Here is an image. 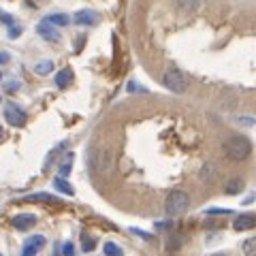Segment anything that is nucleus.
I'll return each mask as SVG.
<instances>
[{
    "label": "nucleus",
    "mask_w": 256,
    "mask_h": 256,
    "mask_svg": "<svg viewBox=\"0 0 256 256\" xmlns=\"http://www.w3.org/2000/svg\"><path fill=\"white\" fill-rule=\"evenodd\" d=\"M222 152L228 160L242 162V160H246L252 154V141L248 137H244V134H235V137H228L226 141H224Z\"/></svg>",
    "instance_id": "f257e3e1"
},
{
    "label": "nucleus",
    "mask_w": 256,
    "mask_h": 256,
    "mask_svg": "<svg viewBox=\"0 0 256 256\" xmlns=\"http://www.w3.org/2000/svg\"><path fill=\"white\" fill-rule=\"evenodd\" d=\"M188 205H190V198L186 192L173 190V192H169V196H166V201H164V212L169 216H182V214H186Z\"/></svg>",
    "instance_id": "f03ea898"
},
{
    "label": "nucleus",
    "mask_w": 256,
    "mask_h": 256,
    "mask_svg": "<svg viewBox=\"0 0 256 256\" xmlns=\"http://www.w3.org/2000/svg\"><path fill=\"white\" fill-rule=\"evenodd\" d=\"M162 84L166 90H171L175 94H184L186 92V88H188V82H186V77H184L178 68H169L166 73L162 75Z\"/></svg>",
    "instance_id": "7ed1b4c3"
},
{
    "label": "nucleus",
    "mask_w": 256,
    "mask_h": 256,
    "mask_svg": "<svg viewBox=\"0 0 256 256\" xmlns=\"http://www.w3.org/2000/svg\"><path fill=\"white\" fill-rule=\"evenodd\" d=\"M36 34L43 36L45 41H50V43L60 41V32L56 28V24H52L50 20H43L41 24H36Z\"/></svg>",
    "instance_id": "20e7f679"
},
{
    "label": "nucleus",
    "mask_w": 256,
    "mask_h": 256,
    "mask_svg": "<svg viewBox=\"0 0 256 256\" xmlns=\"http://www.w3.org/2000/svg\"><path fill=\"white\" fill-rule=\"evenodd\" d=\"M45 246V237L43 235H30L22 246V254L20 256H36V252Z\"/></svg>",
    "instance_id": "39448f33"
},
{
    "label": "nucleus",
    "mask_w": 256,
    "mask_h": 256,
    "mask_svg": "<svg viewBox=\"0 0 256 256\" xmlns=\"http://www.w3.org/2000/svg\"><path fill=\"white\" fill-rule=\"evenodd\" d=\"M4 120L9 122L11 126H24L26 124V114L18 107V105H6L4 107Z\"/></svg>",
    "instance_id": "423d86ee"
},
{
    "label": "nucleus",
    "mask_w": 256,
    "mask_h": 256,
    "mask_svg": "<svg viewBox=\"0 0 256 256\" xmlns=\"http://www.w3.org/2000/svg\"><path fill=\"white\" fill-rule=\"evenodd\" d=\"M252 226H256V216H252V214H239V216H235L233 228L237 230V233H244V230H250Z\"/></svg>",
    "instance_id": "0eeeda50"
},
{
    "label": "nucleus",
    "mask_w": 256,
    "mask_h": 256,
    "mask_svg": "<svg viewBox=\"0 0 256 256\" xmlns=\"http://www.w3.org/2000/svg\"><path fill=\"white\" fill-rule=\"evenodd\" d=\"M11 222H13V226L18 230H28V228H32L36 224V216L34 214H20V216H15Z\"/></svg>",
    "instance_id": "6e6552de"
},
{
    "label": "nucleus",
    "mask_w": 256,
    "mask_h": 256,
    "mask_svg": "<svg viewBox=\"0 0 256 256\" xmlns=\"http://www.w3.org/2000/svg\"><path fill=\"white\" fill-rule=\"evenodd\" d=\"M26 203H47V205H60V198L54 194H47V192H36V194H28L24 196Z\"/></svg>",
    "instance_id": "1a4fd4ad"
},
{
    "label": "nucleus",
    "mask_w": 256,
    "mask_h": 256,
    "mask_svg": "<svg viewBox=\"0 0 256 256\" xmlns=\"http://www.w3.org/2000/svg\"><path fill=\"white\" fill-rule=\"evenodd\" d=\"M73 22H75V24H79V26H94V24L98 22V15H96L94 11L84 9V11H77V13H75Z\"/></svg>",
    "instance_id": "9d476101"
},
{
    "label": "nucleus",
    "mask_w": 256,
    "mask_h": 256,
    "mask_svg": "<svg viewBox=\"0 0 256 256\" xmlns=\"http://www.w3.org/2000/svg\"><path fill=\"white\" fill-rule=\"evenodd\" d=\"M70 82H73V70L70 68H62L60 73H56V86L64 90V88H68Z\"/></svg>",
    "instance_id": "9b49d317"
},
{
    "label": "nucleus",
    "mask_w": 256,
    "mask_h": 256,
    "mask_svg": "<svg viewBox=\"0 0 256 256\" xmlns=\"http://www.w3.org/2000/svg\"><path fill=\"white\" fill-rule=\"evenodd\" d=\"M54 188H58V190L62 192V194H68V196H73V194H75L73 186H70V184H68L66 180H64V178H60V175L54 180Z\"/></svg>",
    "instance_id": "f8f14e48"
},
{
    "label": "nucleus",
    "mask_w": 256,
    "mask_h": 256,
    "mask_svg": "<svg viewBox=\"0 0 256 256\" xmlns=\"http://www.w3.org/2000/svg\"><path fill=\"white\" fill-rule=\"evenodd\" d=\"M73 162H75V156L73 154H66V158H64V162L60 164V178H68L70 175V169H73Z\"/></svg>",
    "instance_id": "ddd939ff"
},
{
    "label": "nucleus",
    "mask_w": 256,
    "mask_h": 256,
    "mask_svg": "<svg viewBox=\"0 0 256 256\" xmlns=\"http://www.w3.org/2000/svg\"><path fill=\"white\" fill-rule=\"evenodd\" d=\"M242 252H244V256H256V237H248V239H244Z\"/></svg>",
    "instance_id": "4468645a"
},
{
    "label": "nucleus",
    "mask_w": 256,
    "mask_h": 256,
    "mask_svg": "<svg viewBox=\"0 0 256 256\" xmlns=\"http://www.w3.org/2000/svg\"><path fill=\"white\" fill-rule=\"evenodd\" d=\"M54 70V62L52 60H45V62H36L34 64V73L38 75H50Z\"/></svg>",
    "instance_id": "2eb2a0df"
},
{
    "label": "nucleus",
    "mask_w": 256,
    "mask_h": 256,
    "mask_svg": "<svg viewBox=\"0 0 256 256\" xmlns=\"http://www.w3.org/2000/svg\"><path fill=\"white\" fill-rule=\"evenodd\" d=\"M45 20H50L52 24H56V26H66V24H70V18L64 13H54V15H47Z\"/></svg>",
    "instance_id": "dca6fc26"
},
{
    "label": "nucleus",
    "mask_w": 256,
    "mask_h": 256,
    "mask_svg": "<svg viewBox=\"0 0 256 256\" xmlns=\"http://www.w3.org/2000/svg\"><path fill=\"white\" fill-rule=\"evenodd\" d=\"M102 252H105V256H124L122 248L116 246L114 242H107L105 246H102Z\"/></svg>",
    "instance_id": "f3484780"
},
{
    "label": "nucleus",
    "mask_w": 256,
    "mask_h": 256,
    "mask_svg": "<svg viewBox=\"0 0 256 256\" xmlns=\"http://www.w3.org/2000/svg\"><path fill=\"white\" fill-rule=\"evenodd\" d=\"M244 190V182L242 180H230L226 184V194H239Z\"/></svg>",
    "instance_id": "a211bd4d"
},
{
    "label": "nucleus",
    "mask_w": 256,
    "mask_h": 256,
    "mask_svg": "<svg viewBox=\"0 0 256 256\" xmlns=\"http://www.w3.org/2000/svg\"><path fill=\"white\" fill-rule=\"evenodd\" d=\"M178 4H180V9H184V11H194V9H198L201 0H178Z\"/></svg>",
    "instance_id": "6ab92c4d"
},
{
    "label": "nucleus",
    "mask_w": 256,
    "mask_h": 256,
    "mask_svg": "<svg viewBox=\"0 0 256 256\" xmlns=\"http://www.w3.org/2000/svg\"><path fill=\"white\" fill-rule=\"evenodd\" d=\"M82 248H84V252H92L96 248V239L90 237V235H84L82 237Z\"/></svg>",
    "instance_id": "aec40b11"
},
{
    "label": "nucleus",
    "mask_w": 256,
    "mask_h": 256,
    "mask_svg": "<svg viewBox=\"0 0 256 256\" xmlns=\"http://www.w3.org/2000/svg\"><path fill=\"white\" fill-rule=\"evenodd\" d=\"M62 256H75V246L70 242H66L62 246Z\"/></svg>",
    "instance_id": "412c9836"
},
{
    "label": "nucleus",
    "mask_w": 256,
    "mask_h": 256,
    "mask_svg": "<svg viewBox=\"0 0 256 256\" xmlns=\"http://www.w3.org/2000/svg\"><path fill=\"white\" fill-rule=\"evenodd\" d=\"M130 233L137 235V237H141V239H146V242H150V239H152V235L146 233V230H141V228H130Z\"/></svg>",
    "instance_id": "4be33fe9"
},
{
    "label": "nucleus",
    "mask_w": 256,
    "mask_h": 256,
    "mask_svg": "<svg viewBox=\"0 0 256 256\" xmlns=\"http://www.w3.org/2000/svg\"><path fill=\"white\" fill-rule=\"evenodd\" d=\"M22 34V26H13L11 24V28H9V36L11 38H15V36H20Z\"/></svg>",
    "instance_id": "5701e85b"
},
{
    "label": "nucleus",
    "mask_w": 256,
    "mask_h": 256,
    "mask_svg": "<svg viewBox=\"0 0 256 256\" xmlns=\"http://www.w3.org/2000/svg\"><path fill=\"white\" fill-rule=\"evenodd\" d=\"M128 92H146V88H141L139 84L130 82V84H128Z\"/></svg>",
    "instance_id": "b1692460"
},
{
    "label": "nucleus",
    "mask_w": 256,
    "mask_h": 256,
    "mask_svg": "<svg viewBox=\"0 0 256 256\" xmlns=\"http://www.w3.org/2000/svg\"><path fill=\"white\" fill-rule=\"evenodd\" d=\"M230 210H207V216H226Z\"/></svg>",
    "instance_id": "393cba45"
},
{
    "label": "nucleus",
    "mask_w": 256,
    "mask_h": 256,
    "mask_svg": "<svg viewBox=\"0 0 256 256\" xmlns=\"http://www.w3.org/2000/svg\"><path fill=\"white\" fill-rule=\"evenodd\" d=\"M9 60H11V56H9V54H6V52H0V64H6Z\"/></svg>",
    "instance_id": "a878e982"
},
{
    "label": "nucleus",
    "mask_w": 256,
    "mask_h": 256,
    "mask_svg": "<svg viewBox=\"0 0 256 256\" xmlns=\"http://www.w3.org/2000/svg\"><path fill=\"white\" fill-rule=\"evenodd\" d=\"M254 198H256V194H254V192H252V194H248V196L244 198V205H250V203L254 201Z\"/></svg>",
    "instance_id": "bb28decb"
},
{
    "label": "nucleus",
    "mask_w": 256,
    "mask_h": 256,
    "mask_svg": "<svg viewBox=\"0 0 256 256\" xmlns=\"http://www.w3.org/2000/svg\"><path fill=\"white\" fill-rule=\"evenodd\" d=\"M156 226H158V228H171V226H173V224H171V222H158V224H156Z\"/></svg>",
    "instance_id": "cd10ccee"
},
{
    "label": "nucleus",
    "mask_w": 256,
    "mask_h": 256,
    "mask_svg": "<svg viewBox=\"0 0 256 256\" xmlns=\"http://www.w3.org/2000/svg\"><path fill=\"white\" fill-rule=\"evenodd\" d=\"M18 88H20L18 82H11V84H9V92H18Z\"/></svg>",
    "instance_id": "c85d7f7f"
},
{
    "label": "nucleus",
    "mask_w": 256,
    "mask_h": 256,
    "mask_svg": "<svg viewBox=\"0 0 256 256\" xmlns=\"http://www.w3.org/2000/svg\"><path fill=\"white\" fill-rule=\"evenodd\" d=\"M4 137V132H2V126H0V139H2Z\"/></svg>",
    "instance_id": "c756f323"
},
{
    "label": "nucleus",
    "mask_w": 256,
    "mask_h": 256,
    "mask_svg": "<svg viewBox=\"0 0 256 256\" xmlns=\"http://www.w3.org/2000/svg\"><path fill=\"white\" fill-rule=\"evenodd\" d=\"M212 256H226V254H222V252H218V254H212Z\"/></svg>",
    "instance_id": "7c9ffc66"
},
{
    "label": "nucleus",
    "mask_w": 256,
    "mask_h": 256,
    "mask_svg": "<svg viewBox=\"0 0 256 256\" xmlns=\"http://www.w3.org/2000/svg\"><path fill=\"white\" fill-rule=\"evenodd\" d=\"M0 77H2V73H0Z\"/></svg>",
    "instance_id": "2f4dec72"
},
{
    "label": "nucleus",
    "mask_w": 256,
    "mask_h": 256,
    "mask_svg": "<svg viewBox=\"0 0 256 256\" xmlns=\"http://www.w3.org/2000/svg\"><path fill=\"white\" fill-rule=\"evenodd\" d=\"M0 15H2V13H0Z\"/></svg>",
    "instance_id": "473e14b6"
},
{
    "label": "nucleus",
    "mask_w": 256,
    "mask_h": 256,
    "mask_svg": "<svg viewBox=\"0 0 256 256\" xmlns=\"http://www.w3.org/2000/svg\"><path fill=\"white\" fill-rule=\"evenodd\" d=\"M0 100H2V98H0Z\"/></svg>",
    "instance_id": "72a5a7b5"
}]
</instances>
